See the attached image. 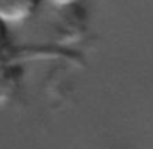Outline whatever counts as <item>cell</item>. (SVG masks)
<instances>
[{"mask_svg":"<svg viewBox=\"0 0 153 149\" xmlns=\"http://www.w3.org/2000/svg\"><path fill=\"white\" fill-rule=\"evenodd\" d=\"M42 0H0V20L8 27L29 21Z\"/></svg>","mask_w":153,"mask_h":149,"instance_id":"6da1fadb","label":"cell"},{"mask_svg":"<svg viewBox=\"0 0 153 149\" xmlns=\"http://www.w3.org/2000/svg\"><path fill=\"white\" fill-rule=\"evenodd\" d=\"M48 2L57 8V9H62V11H66V9H72L75 8L76 5H80L81 0H48Z\"/></svg>","mask_w":153,"mask_h":149,"instance_id":"7a4b0ae2","label":"cell"},{"mask_svg":"<svg viewBox=\"0 0 153 149\" xmlns=\"http://www.w3.org/2000/svg\"><path fill=\"white\" fill-rule=\"evenodd\" d=\"M9 27L0 20V53L5 50V47L8 45V38H9Z\"/></svg>","mask_w":153,"mask_h":149,"instance_id":"3957f363","label":"cell"}]
</instances>
